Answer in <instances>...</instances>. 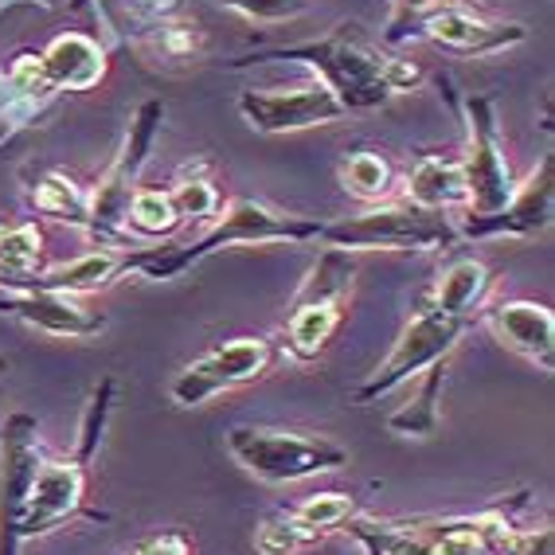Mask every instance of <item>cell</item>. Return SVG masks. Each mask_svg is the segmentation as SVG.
<instances>
[{"label":"cell","instance_id":"cell-1","mask_svg":"<svg viewBox=\"0 0 555 555\" xmlns=\"http://www.w3.org/2000/svg\"><path fill=\"white\" fill-rule=\"evenodd\" d=\"M321 219L309 216H289V211H278L262 199H231L228 208L216 216V228L204 231L196 243H184V247H165V250H141V255L129 258L133 270H145L150 278H177L180 270L196 267L216 250H228L235 243H313L321 238Z\"/></svg>","mask_w":555,"mask_h":555},{"label":"cell","instance_id":"cell-2","mask_svg":"<svg viewBox=\"0 0 555 555\" xmlns=\"http://www.w3.org/2000/svg\"><path fill=\"white\" fill-rule=\"evenodd\" d=\"M267 60L306 63V67H313L348 114H352V109H376L391 99V90H387V82H384V55L360 36L357 24H340L325 40L298 43V48H278L247 63H267Z\"/></svg>","mask_w":555,"mask_h":555},{"label":"cell","instance_id":"cell-3","mask_svg":"<svg viewBox=\"0 0 555 555\" xmlns=\"http://www.w3.org/2000/svg\"><path fill=\"white\" fill-rule=\"evenodd\" d=\"M328 250H447L457 243V228L447 211L418 208L411 199L403 204H372L360 216H345L337 223H325L321 238Z\"/></svg>","mask_w":555,"mask_h":555},{"label":"cell","instance_id":"cell-4","mask_svg":"<svg viewBox=\"0 0 555 555\" xmlns=\"http://www.w3.org/2000/svg\"><path fill=\"white\" fill-rule=\"evenodd\" d=\"M228 454L250 477L267 486H294L306 477L328 474V469L348 466V450L325 435H306V430H274V427H231Z\"/></svg>","mask_w":555,"mask_h":555},{"label":"cell","instance_id":"cell-5","mask_svg":"<svg viewBox=\"0 0 555 555\" xmlns=\"http://www.w3.org/2000/svg\"><path fill=\"white\" fill-rule=\"evenodd\" d=\"M466 318H450L438 306H423L415 318L406 321L403 333H399L396 348L387 352L384 364L364 379V384L352 391V403H376V399L391 396L396 387H403L406 379L423 376L427 367L442 364L457 348L462 333H466Z\"/></svg>","mask_w":555,"mask_h":555},{"label":"cell","instance_id":"cell-6","mask_svg":"<svg viewBox=\"0 0 555 555\" xmlns=\"http://www.w3.org/2000/svg\"><path fill=\"white\" fill-rule=\"evenodd\" d=\"M352 274H357V267L345 250H325L318 267L309 270L306 286L294 301V313L286 321V345L294 357L313 360L325 352V345L345 321V298L352 289Z\"/></svg>","mask_w":555,"mask_h":555},{"label":"cell","instance_id":"cell-7","mask_svg":"<svg viewBox=\"0 0 555 555\" xmlns=\"http://www.w3.org/2000/svg\"><path fill=\"white\" fill-rule=\"evenodd\" d=\"M462 177H466V216H493L513 196V172H508L501 129H496V109L486 94H474L466 102V157H462Z\"/></svg>","mask_w":555,"mask_h":555},{"label":"cell","instance_id":"cell-8","mask_svg":"<svg viewBox=\"0 0 555 555\" xmlns=\"http://www.w3.org/2000/svg\"><path fill=\"white\" fill-rule=\"evenodd\" d=\"M160 118H165V106H160V102H145V106L133 114V126H129L118 160L109 165V172L102 177L94 196H90V231L99 238H121V231H126L129 199L138 192V172H141V165H145V157H150V145H153V138H157Z\"/></svg>","mask_w":555,"mask_h":555},{"label":"cell","instance_id":"cell-9","mask_svg":"<svg viewBox=\"0 0 555 555\" xmlns=\"http://www.w3.org/2000/svg\"><path fill=\"white\" fill-rule=\"evenodd\" d=\"M270 360H274V348H270L267 337H235L180 367L177 379L169 384V399L177 406L208 403L219 391H231V387L262 376Z\"/></svg>","mask_w":555,"mask_h":555},{"label":"cell","instance_id":"cell-10","mask_svg":"<svg viewBox=\"0 0 555 555\" xmlns=\"http://www.w3.org/2000/svg\"><path fill=\"white\" fill-rule=\"evenodd\" d=\"M238 114L255 133H301L313 126H333L348 118V109L325 82H306L294 90H255L238 94Z\"/></svg>","mask_w":555,"mask_h":555},{"label":"cell","instance_id":"cell-11","mask_svg":"<svg viewBox=\"0 0 555 555\" xmlns=\"http://www.w3.org/2000/svg\"><path fill=\"white\" fill-rule=\"evenodd\" d=\"M555 211V157L547 153L540 160V169L528 177V184L513 189L508 204L493 216H466L457 228V238H493V235H508V238H532L552 223Z\"/></svg>","mask_w":555,"mask_h":555},{"label":"cell","instance_id":"cell-12","mask_svg":"<svg viewBox=\"0 0 555 555\" xmlns=\"http://www.w3.org/2000/svg\"><path fill=\"white\" fill-rule=\"evenodd\" d=\"M418 36L438 43L442 51L454 55H493V51L516 48L528 40V28L516 21H489L457 4H442V9L418 16Z\"/></svg>","mask_w":555,"mask_h":555},{"label":"cell","instance_id":"cell-13","mask_svg":"<svg viewBox=\"0 0 555 555\" xmlns=\"http://www.w3.org/2000/svg\"><path fill=\"white\" fill-rule=\"evenodd\" d=\"M82 486H87V474H82L79 462H51V466L36 469L28 489H24L21 508H16L12 532L31 535V532H48L51 525H60L63 516H70L79 508Z\"/></svg>","mask_w":555,"mask_h":555},{"label":"cell","instance_id":"cell-14","mask_svg":"<svg viewBox=\"0 0 555 555\" xmlns=\"http://www.w3.org/2000/svg\"><path fill=\"white\" fill-rule=\"evenodd\" d=\"M493 337L525 360L552 372L555 364V313L540 301H496L486 313Z\"/></svg>","mask_w":555,"mask_h":555},{"label":"cell","instance_id":"cell-15","mask_svg":"<svg viewBox=\"0 0 555 555\" xmlns=\"http://www.w3.org/2000/svg\"><path fill=\"white\" fill-rule=\"evenodd\" d=\"M40 63L55 90H94L106 79V51L82 31L55 36L40 55Z\"/></svg>","mask_w":555,"mask_h":555},{"label":"cell","instance_id":"cell-16","mask_svg":"<svg viewBox=\"0 0 555 555\" xmlns=\"http://www.w3.org/2000/svg\"><path fill=\"white\" fill-rule=\"evenodd\" d=\"M12 318L28 321V325L55 333V337H90L99 333L106 321L87 313L82 306L67 298V294H48V289H31V294H12Z\"/></svg>","mask_w":555,"mask_h":555},{"label":"cell","instance_id":"cell-17","mask_svg":"<svg viewBox=\"0 0 555 555\" xmlns=\"http://www.w3.org/2000/svg\"><path fill=\"white\" fill-rule=\"evenodd\" d=\"M406 199L418 208L450 211L454 204H466V177L457 157H418L415 169L406 172Z\"/></svg>","mask_w":555,"mask_h":555},{"label":"cell","instance_id":"cell-18","mask_svg":"<svg viewBox=\"0 0 555 555\" xmlns=\"http://www.w3.org/2000/svg\"><path fill=\"white\" fill-rule=\"evenodd\" d=\"M121 270H129V255L102 247V250H90V255L75 258V262H67V267H60V270L36 274L31 289H48V294H90V289L109 286Z\"/></svg>","mask_w":555,"mask_h":555},{"label":"cell","instance_id":"cell-19","mask_svg":"<svg viewBox=\"0 0 555 555\" xmlns=\"http://www.w3.org/2000/svg\"><path fill=\"white\" fill-rule=\"evenodd\" d=\"M138 48L153 67H196L204 60V51H208V36H204V28L196 21H160L145 31V40Z\"/></svg>","mask_w":555,"mask_h":555},{"label":"cell","instance_id":"cell-20","mask_svg":"<svg viewBox=\"0 0 555 555\" xmlns=\"http://www.w3.org/2000/svg\"><path fill=\"white\" fill-rule=\"evenodd\" d=\"M442 387H447V360L435 367H427L418 376L415 399H406L396 415L387 418V430L403 438H430L438 430V418H442Z\"/></svg>","mask_w":555,"mask_h":555},{"label":"cell","instance_id":"cell-21","mask_svg":"<svg viewBox=\"0 0 555 555\" xmlns=\"http://www.w3.org/2000/svg\"><path fill=\"white\" fill-rule=\"evenodd\" d=\"M486 289H489L486 262H477V258H457V262H450V267L442 270V278H438L430 306H438L442 313H450V318L469 321V313H474V309L481 306V298H486Z\"/></svg>","mask_w":555,"mask_h":555},{"label":"cell","instance_id":"cell-22","mask_svg":"<svg viewBox=\"0 0 555 555\" xmlns=\"http://www.w3.org/2000/svg\"><path fill=\"white\" fill-rule=\"evenodd\" d=\"M337 172H340V189H345L348 196L367 199V204H379V199H387L391 189H396V172H391L384 153H376V150L348 153Z\"/></svg>","mask_w":555,"mask_h":555},{"label":"cell","instance_id":"cell-23","mask_svg":"<svg viewBox=\"0 0 555 555\" xmlns=\"http://www.w3.org/2000/svg\"><path fill=\"white\" fill-rule=\"evenodd\" d=\"M36 208L51 219H67L75 228H90V199L82 196V189L63 172H48L36 184Z\"/></svg>","mask_w":555,"mask_h":555},{"label":"cell","instance_id":"cell-24","mask_svg":"<svg viewBox=\"0 0 555 555\" xmlns=\"http://www.w3.org/2000/svg\"><path fill=\"white\" fill-rule=\"evenodd\" d=\"M184 219H180L177 204H172L169 192H157V189H138L133 199H129V211H126V228L141 231V235H172Z\"/></svg>","mask_w":555,"mask_h":555},{"label":"cell","instance_id":"cell-25","mask_svg":"<svg viewBox=\"0 0 555 555\" xmlns=\"http://www.w3.org/2000/svg\"><path fill=\"white\" fill-rule=\"evenodd\" d=\"M325 535H318L313 528H306L294 513H278L270 520L258 525V535H255V547L262 555H298L301 547L318 544Z\"/></svg>","mask_w":555,"mask_h":555},{"label":"cell","instance_id":"cell-26","mask_svg":"<svg viewBox=\"0 0 555 555\" xmlns=\"http://www.w3.org/2000/svg\"><path fill=\"white\" fill-rule=\"evenodd\" d=\"M289 513L298 516L306 528H313L318 535H328L357 516V501L348 493H313V496H306L301 505L289 508Z\"/></svg>","mask_w":555,"mask_h":555},{"label":"cell","instance_id":"cell-27","mask_svg":"<svg viewBox=\"0 0 555 555\" xmlns=\"http://www.w3.org/2000/svg\"><path fill=\"white\" fill-rule=\"evenodd\" d=\"M169 196H172V204H177L180 219H211V216H219L216 184H211L208 177H199V172H192V177H180L177 189H172Z\"/></svg>","mask_w":555,"mask_h":555},{"label":"cell","instance_id":"cell-28","mask_svg":"<svg viewBox=\"0 0 555 555\" xmlns=\"http://www.w3.org/2000/svg\"><path fill=\"white\" fill-rule=\"evenodd\" d=\"M219 4L255 24H289L313 12V0H219Z\"/></svg>","mask_w":555,"mask_h":555},{"label":"cell","instance_id":"cell-29","mask_svg":"<svg viewBox=\"0 0 555 555\" xmlns=\"http://www.w3.org/2000/svg\"><path fill=\"white\" fill-rule=\"evenodd\" d=\"M9 82L16 94H24V99H48L51 90H55L48 79V70H43L40 55H21V60L12 63Z\"/></svg>","mask_w":555,"mask_h":555},{"label":"cell","instance_id":"cell-30","mask_svg":"<svg viewBox=\"0 0 555 555\" xmlns=\"http://www.w3.org/2000/svg\"><path fill=\"white\" fill-rule=\"evenodd\" d=\"M384 82L396 94H411V90L423 87V67L415 60H384Z\"/></svg>","mask_w":555,"mask_h":555},{"label":"cell","instance_id":"cell-31","mask_svg":"<svg viewBox=\"0 0 555 555\" xmlns=\"http://www.w3.org/2000/svg\"><path fill=\"white\" fill-rule=\"evenodd\" d=\"M138 555H192V547L180 532H160L153 535L150 544H141Z\"/></svg>","mask_w":555,"mask_h":555},{"label":"cell","instance_id":"cell-32","mask_svg":"<svg viewBox=\"0 0 555 555\" xmlns=\"http://www.w3.org/2000/svg\"><path fill=\"white\" fill-rule=\"evenodd\" d=\"M442 4H454V0H399V9L403 12H411V16H427V12H435V9H442Z\"/></svg>","mask_w":555,"mask_h":555},{"label":"cell","instance_id":"cell-33","mask_svg":"<svg viewBox=\"0 0 555 555\" xmlns=\"http://www.w3.org/2000/svg\"><path fill=\"white\" fill-rule=\"evenodd\" d=\"M82 4H87V0H70V9H82Z\"/></svg>","mask_w":555,"mask_h":555},{"label":"cell","instance_id":"cell-34","mask_svg":"<svg viewBox=\"0 0 555 555\" xmlns=\"http://www.w3.org/2000/svg\"><path fill=\"white\" fill-rule=\"evenodd\" d=\"M0 367H4V360H0Z\"/></svg>","mask_w":555,"mask_h":555}]
</instances>
